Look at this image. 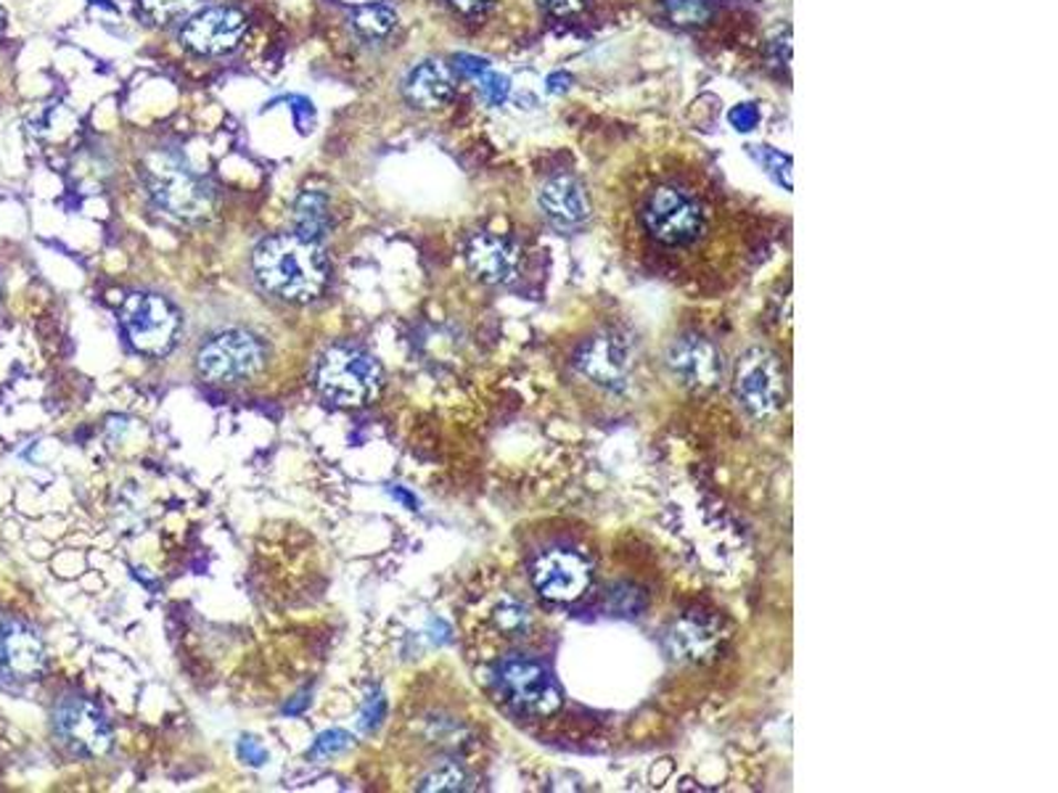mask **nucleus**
<instances>
[{
    "label": "nucleus",
    "instance_id": "nucleus-1",
    "mask_svg": "<svg viewBox=\"0 0 1058 793\" xmlns=\"http://www.w3.org/2000/svg\"><path fill=\"white\" fill-rule=\"evenodd\" d=\"M615 197L619 233L653 271L670 278L720 271L741 212L696 157L678 149L643 154L617 180Z\"/></svg>",
    "mask_w": 1058,
    "mask_h": 793
},
{
    "label": "nucleus",
    "instance_id": "nucleus-2",
    "mask_svg": "<svg viewBox=\"0 0 1058 793\" xmlns=\"http://www.w3.org/2000/svg\"><path fill=\"white\" fill-rule=\"evenodd\" d=\"M252 267L262 288L286 302H310L323 292L328 260L315 241L302 236H273L254 249Z\"/></svg>",
    "mask_w": 1058,
    "mask_h": 793
},
{
    "label": "nucleus",
    "instance_id": "nucleus-3",
    "mask_svg": "<svg viewBox=\"0 0 1058 793\" xmlns=\"http://www.w3.org/2000/svg\"><path fill=\"white\" fill-rule=\"evenodd\" d=\"M144 183L159 210L186 223L207 218L212 210L210 188L172 151L148 154L144 161Z\"/></svg>",
    "mask_w": 1058,
    "mask_h": 793
},
{
    "label": "nucleus",
    "instance_id": "nucleus-4",
    "mask_svg": "<svg viewBox=\"0 0 1058 793\" xmlns=\"http://www.w3.org/2000/svg\"><path fill=\"white\" fill-rule=\"evenodd\" d=\"M384 387L381 366L360 349L334 347L318 366V389L326 400L342 408H360L374 402Z\"/></svg>",
    "mask_w": 1058,
    "mask_h": 793
},
{
    "label": "nucleus",
    "instance_id": "nucleus-5",
    "mask_svg": "<svg viewBox=\"0 0 1058 793\" xmlns=\"http://www.w3.org/2000/svg\"><path fill=\"white\" fill-rule=\"evenodd\" d=\"M119 323L138 352L165 355L175 345L180 318L170 302L159 294H130L123 302Z\"/></svg>",
    "mask_w": 1058,
    "mask_h": 793
},
{
    "label": "nucleus",
    "instance_id": "nucleus-6",
    "mask_svg": "<svg viewBox=\"0 0 1058 793\" xmlns=\"http://www.w3.org/2000/svg\"><path fill=\"white\" fill-rule=\"evenodd\" d=\"M738 400L757 419L778 413L784 405V373L776 355L765 347H750L736 362V376H733Z\"/></svg>",
    "mask_w": 1058,
    "mask_h": 793
},
{
    "label": "nucleus",
    "instance_id": "nucleus-7",
    "mask_svg": "<svg viewBox=\"0 0 1058 793\" xmlns=\"http://www.w3.org/2000/svg\"><path fill=\"white\" fill-rule=\"evenodd\" d=\"M265 366V349L252 334L233 331L218 334L199 349L197 368L210 381H241L252 379Z\"/></svg>",
    "mask_w": 1058,
    "mask_h": 793
},
{
    "label": "nucleus",
    "instance_id": "nucleus-8",
    "mask_svg": "<svg viewBox=\"0 0 1058 793\" xmlns=\"http://www.w3.org/2000/svg\"><path fill=\"white\" fill-rule=\"evenodd\" d=\"M532 584L545 601L575 603L588 595L593 584V563L579 550L551 548L532 563Z\"/></svg>",
    "mask_w": 1058,
    "mask_h": 793
},
{
    "label": "nucleus",
    "instance_id": "nucleus-9",
    "mask_svg": "<svg viewBox=\"0 0 1058 793\" xmlns=\"http://www.w3.org/2000/svg\"><path fill=\"white\" fill-rule=\"evenodd\" d=\"M249 19L244 11L233 6H210L186 19L180 30V43L199 56H226L239 49L241 38L247 35Z\"/></svg>",
    "mask_w": 1058,
    "mask_h": 793
},
{
    "label": "nucleus",
    "instance_id": "nucleus-10",
    "mask_svg": "<svg viewBox=\"0 0 1058 793\" xmlns=\"http://www.w3.org/2000/svg\"><path fill=\"white\" fill-rule=\"evenodd\" d=\"M501 690L511 704L524 715H554L562 707V694H558L556 683L551 680L548 669L541 667L532 658H511L505 662L501 672Z\"/></svg>",
    "mask_w": 1058,
    "mask_h": 793
},
{
    "label": "nucleus",
    "instance_id": "nucleus-11",
    "mask_svg": "<svg viewBox=\"0 0 1058 793\" xmlns=\"http://www.w3.org/2000/svg\"><path fill=\"white\" fill-rule=\"evenodd\" d=\"M59 738L74 754L101 757L112 749V728L106 717L85 698H64L53 715Z\"/></svg>",
    "mask_w": 1058,
    "mask_h": 793
},
{
    "label": "nucleus",
    "instance_id": "nucleus-12",
    "mask_svg": "<svg viewBox=\"0 0 1058 793\" xmlns=\"http://www.w3.org/2000/svg\"><path fill=\"white\" fill-rule=\"evenodd\" d=\"M723 637V624L717 616L691 611L667 627L664 648L680 664H706L720 654Z\"/></svg>",
    "mask_w": 1058,
    "mask_h": 793
},
{
    "label": "nucleus",
    "instance_id": "nucleus-13",
    "mask_svg": "<svg viewBox=\"0 0 1058 793\" xmlns=\"http://www.w3.org/2000/svg\"><path fill=\"white\" fill-rule=\"evenodd\" d=\"M575 368L593 384L619 389L628 381L630 352L617 334H598L585 341L575 355Z\"/></svg>",
    "mask_w": 1058,
    "mask_h": 793
},
{
    "label": "nucleus",
    "instance_id": "nucleus-14",
    "mask_svg": "<svg viewBox=\"0 0 1058 793\" xmlns=\"http://www.w3.org/2000/svg\"><path fill=\"white\" fill-rule=\"evenodd\" d=\"M667 366L683 384L693 389H710L723 379V355L702 336H683L667 349Z\"/></svg>",
    "mask_w": 1058,
    "mask_h": 793
},
{
    "label": "nucleus",
    "instance_id": "nucleus-15",
    "mask_svg": "<svg viewBox=\"0 0 1058 793\" xmlns=\"http://www.w3.org/2000/svg\"><path fill=\"white\" fill-rule=\"evenodd\" d=\"M541 210L562 231H577L590 220V199L572 175H554L541 188Z\"/></svg>",
    "mask_w": 1058,
    "mask_h": 793
},
{
    "label": "nucleus",
    "instance_id": "nucleus-16",
    "mask_svg": "<svg viewBox=\"0 0 1058 793\" xmlns=\"http://www.w3.org/2000/svg\"><path fill=\"white\" fill-rule=\"evenodd\" d=\"M467 260L471 273L484 284H509L518 271V249L509 239L480 233L469 241Z\"/></svg>",
    "mask_w": 1058,
    "mask_h": 793
},
{
    "label": "nucleus",
    "instance_id": "nucleus-17",
    "mask_svg": "<svg viewBox=\"0 0 1058 793\" xmlns=\"http://www.w3.org/2000/svg\"><path fill=\"white\" fill-rule=\"evenodd\" d=\"M402 93L416 109H440L455 96V75L440 59H427L408 72Z\"/></svg>",
    "mask_w": 1058,
    "mask_h": 793
},
{
    "label": "nucleus",
    "instance_id": "nucleus-18",
    "mask_svg": "<svg viewBox=\"0 0 1058 793\" xmlns=\"http://www.w3.org/2000/svg\"><path fill=\"white\" fill-rule=\"evenodd\" d=\"M3 664L17 677H38L45 667V648L32 630L11 624L3 637Z\"/></svg>",
    "mask_w": 1058,
    "mask_h": 793
},
{
    "label": "nucleus",
    "instance_id": "nucleus-19",
    "mask_svg": "<svg viewBox=\"0 0 1058 793\" xmlns=\"http://www.w3.org/2000/svg\"><path fill=\"white\" fill-rule=\"evenodd\" d=\"M332 225V212H328V199L321 191H305L294 204V231L296 236L307 241H318L328 233Z\"/></svg>",
    "mask_w": 1058,
    "mask_h": 793
},
{
    "label": "nucleus",
    "instance_id": "nucleus-20",
    "mask_svg": "<svg viewBox=\"0 0 1058 793\" xmlns=\"http://www.w3.org/2000/svg\"><path fill=\"white\" fill-rule=\"evenodd\" d=\"M353 27L357 32H360L363 38L381 40V38H387L389 32H392L397 27V13L392 9H387V6H379V3L360 6V9L353 13Z\"/></svg>",
    "mask_w": 1058,
    "mask_h": 793
},
{
    "label": "nucleus",
    "instance_id": "nucleus-21",
    "mask_svg": "<svg viewBox=\"0 0 1058 793\" xmlns=\"http://www.w3.org/2000/svg\"><path fill=\"white\" fill-rule=\"evenodd\" d=\"M199 0H136V9L148 24L167 27L178 19H188Z\"/></svg>",
    "mask_w": 1058,
    "mask_h": 793
},
{
    "label": "nucleus",
    "instance_id": "nucleus-22",
    "mask_svg": "<svg viewBox=\"0 0 1058 793\" xmlns=\"http://www.w3.org/2000/svg\"><path fill=\"white\" fill-rule=\"evenodd\" d=\"M493 624L505 637H522L530 630V611L516 598H501L493 606Z\"/></svg>",
    "mask_w": 1058,
    "mask_h": 793
},
{
    "label": "nucleus",
    "instance_id": "nucleus-23",
    "mask_svg": "<svg viewBox=\"0 0 1058 793\" xmlns=\"http://www.w3.org/2000/svg\"><path fill=\"white\" fill-rule=\"evenodd\" d=\"M667 13L680 27L704 24L710 19V6L706 0H667Z\"/></svg>",
    "mask_w": 1058,
    "mask_h": 793
},
{
    "label": "nucleus",
    "instance_id": "nucleus-24",
    "mask_svg": "<svg viewBox=\"0 0 1058 793\" xmlns=\"http://www.w3.org/2000/svg\"><path fill=\"white\" fill-rule=\"evenodd\" d=\"M419 789L421 791H467L469 785H467V775H463V770H458L455 764H444V768L431 772Z\"/></svg>",
    "mask_w": 1058,
    "mask_h": 793
},
{
    "label": "nucleus",
    "instance_id": "nucleus-25",
    "mask_svg": "<svg viewBox=\"0 0 1058 793\" xmlns=\"http://www.w3.org/2000/svg\"><path fill=\"white\" fill-rule=\"evenodd\" d=\"M353 746V738L347 736L345 730H328L315 741L313 749H310V757L313 759H328L334 754H342V751Z\"/></svg>",
    "mask_w": 1058,
    "mask_h": 793
},
{
    "label": "nucleus",
    "instance_id": "nucleus-26",
    "mask_svg": "<svg viewBox=\"0 0 1058 793\" xmlns=\"http://www.w3.org/2000/svg\"><path fill=\"white\" fill-rule=\"evenodd\" d=\"M482 93L490 104H503V98L509 96V80L501 75H484L482 77Z\"/></svg>",
    "mask_w": 1058,
    "mask_h": 793
},
{
    "label": "nucleus",
    "instance_id": "nucleus-27",
    "mask_svg": "<svg viewBox=\"0 0 1058 793\" xmlns=\"http://www.w3.org/2000/svg\"><path fill=\"white\" fill-rule=\"evenodd\" d=\"M448 3L453 6L455 11H461L463 17L480 19V17H484V13H488L490 9H493L495 0H448Z\"/></svg>",
    "mask_w": 1058,
    "mask_h": 793
},
{
    "label": "nucleus",
    "instance_id": "nucleus-28",
    "mask_svg": "<svg viewBox=\"0 0 1058 793\" xmlns=\"http://www.w3.org/2000/svg\"><path fill=\"white\" fill-rule=\"evenodd\" d=\"M239 754L244 757L249 764H254V768H260V764H265V762H268V751L262 749L258 738H241V743H239Z\"/></svg>",
    "mask_w": 1058,
    "mask_h": 793
},
{
    "label": "nucleus",
    "instance_id": "nucleus-29",
    "mask_svg": "<svg viewBox=\"0 0 1058 793\" xmlns=\"http://www.w3.org/2000/svg\"><path fill=\"white\" fill-rule=\"evenodd\" d=\"M548 13H556V17H569V13H577L585 6V0H537Z\"/></svg>",
    "mask_w": 1058,
    "mask_h": 793
},
{
    "label": "nucleus",
    "instance_id": "nucleus-30",
    "mask_svg": "<svg viewBox=\"0 0 1058 793\" xmlns=\"http://www.w3.org/2000/svg\"><path fill=\"white\" fill-rule=\"evenodd\" d=\"M455 64H458V70H461L463 75H469V77L484 75V72H488V64H484L482 59H474V56H458Z\"/></svg>",
    "mask_w": 1058,
    "mask_h": 793
},
{
    "label": "nucleus",
    "instance_id": "nucleus-31",
    "mask_svg": "<svg viewBox=\"0 0 1058 793\" xmlns=\"http://www.w3.org/2000/svg\"><path fill=\"white\" fill-rule=\"evenodd\" d=\"M384 715V698H379V701H376V709H374V701L368 704V709L363 711V730H370V728H376V725H379V719Z\"/></svg>",
    "mask_w": 1058,
    "mask_h": 793
},
{
    "label": "nucleus",
    "instance_id": "nucleus-32",
    "mask_svg": "<svg viewBox=\"0 0 1058 793\" xmlns=\"http://www.w3.org/2000/svg\"><path fill=\"white\" fill-rule=\"evenodd\" d=\"M3 637H6V627L0 624V669L6 667V664H3Z\"/></svg>",
    "mask_w": 1058,
    "mask_h": 793
},
{
    "label": "nucleus",
    "instance_id": "nucleus-33",
    "mask_svg": "<svg viewBox=\"0 0 1058 793\" xmlns=\"http://www.w3.org/2000/svg\"><path fill=\"white\" fill-rule=\"evenodd\" d=\"M93 3H96V6H104V9H114V6L109 3V0H93Z\"/></svg>",
    "mask_w": 1058,
    "mask_h": 793
},
{
    "label": "nucleus",
    "instance_id": "nucleus-34",
    "mask_svg": "<svg viewBox=\"0 0 1058 793\" xmlns=\"http://www.w3.org/2000/svg\"><path fill=\"white\" fill-rule=\"evenodd\" d=\"M3 27H6V11L0 9V30H3Z\"/></svg>",
    "mask_w": 1058,
    "mask_h": 793
}]
</instances>
